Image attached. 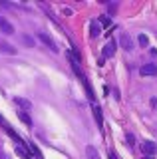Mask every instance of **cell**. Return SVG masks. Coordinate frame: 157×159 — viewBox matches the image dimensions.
<instances>
[{"label": "cell", "mask_w": 157, "mask_h": 159, "mask_svg": "<svg viewBox=\"0 0 157 159\" xmlns=\"http://www.w3.org/2000/svg\"><path fill=\"white\" fill-rule=\"evenodd\" d=\"M115 48H117V44H115V40H110V42L104 46V50H101V58L107 60V58H111L115 54Z\"/></svg>", "instance_id": "cell-1"}, {"label": "cell", "mask_w": 157, "mask_h": 159, "mask_svg": "<svg viewBox=\"0 0 157 159\" xmlns=\"http://www.w3.org/2000/svg\"><path fill=\"white\" fill-rule=\"evenodd\" d=\"M38 38H40V40H42V42H44V44H46V46H48V48H50V50H52V52H54V54H58V52H60V50H58V46H56V42H54V40H52L50 36H48V34H46V32H38Z\"/></svg>", "instance_id": "cell-2"}, {"label": "cell", "mask_w": 157, "mask_h": 159, "mask_svg": "<svg viewBox=\"0 0 157 159\" xmlns=\"http://www.w3.org/2000/svg\"><path fill=\"white\" fill-rule=\"evenodd\" d=\"M141 151H143V155L153 157L155 151H157V145H155L153 141H143V143H141Z\"/></svg>", "instance_id": "cell-3"}, {"label": "cell", "mask_w": 157, "mask_h": 159, "mask_svg": "<svg viewBox=\"0 0 157 159\" xmlns=\"http://www.w3.org/2000/svg\"><path fill=\"white\" fill-rule=\"evenodd\" d=\"M18 50L12 46V44H8L6 40H2L0 38V54H8V56H14V54H16Z\"/></svg>", "instance_id": "cell-4"}, {"label": "cell", "mask_w": 157, "mask_h": 159, "mask_svg": "<svg viewBox=\"0 0 157 159\" xmlns=\"http://www.w3.org/2000/svg\"><path fill=\"white\" fill-rule=\"evenodd\" d=\"M119 46L123 48V50H127V52L133 50V42H131L129 34H121V36H119Z\"/></svg>", "instance_id": "cell-5"}, {"label": "cell", "mask_w": 157, "mask_h": 159, "mask_svg": "<svg viewBox=\"0 0 157 159\" xmlns=\"http://www.w3.org/2000/svg\"><path fill=\"white\" fill-rule=\"evenodd\" d=\"M0 30H2V34H8V36H10V34H14L16 32V30H14V26L10 22H8L6 18H2L0 16Z\"/></svg>", "instance_id": "cell-6"}, {"label": "cell", "mask_w": 157, "mask_h": 159, "mask_svg": "<svg viewBox=\"0 0 157 159\" xmlns=\"http://www.w3.org/2000/svg\"><path fill=\"white\" fill-rule=\"evenodd\" d=\"M139 74L141 76H157V66L155 64H145V66H141Z\"/></svg>", "instance_id": "cell-7"}, {"label": "cell", "mask_w": 157, "mask_h": 159, "mask_svg": "<svg viewBox=\"0 0 157 159\" xmlns=\"http://www.w3.org/2000/svg\"><path fill=\"white\" fill-rule=\"evenodd\" d=\"M92 111H94V117H96L97 125H104V116H101V109H100V106H97L96 102L92 103Z\"/></svg>", "instance_id": "cell-8"}, {"label": "cell", "mask_w": 157, "mask_h": 159, "mask_svg": "<svg viewBox=\"0 0 157 159\" xmlns=\"http://www.w3.org/2000/svg\"><path fill=\"white\" fill-rule=\"evenodd\" d=\"M14 103H16V106H20L24 111H28V109L32 107V102H30V99H26V98H14Z\"/></svg>", "instance_id": "cell-9"}, {"label": "cell", "mask_w": 157, "mask_h": 159, "mask_svg": "<svg viewBox=\"0 0 157 159\" xmlns=\"http://www.w3.org/2000/svg\"><path fill=\"white\" fill-rule=\"evenodd\" d=\"M100 34H101V26H100V24H97L96 20H94V22L90 24V36H92V38H97Z\"/></svg>", "instance_id": "cell-10"}, {"label": "cell", "mask_w": 157, "mask_h": 159, "mask_svg": "<svg viewBox=\"0 0 157 159\" xmlns=\"http://www.w3.org/2000/svg\"><path fill=\"white\" fill-rule=\"evenodd\" d=\"M86 155H87V159H100V153H97V149L94 145L86 147Z\"/></svg>", "instance_id": "cell-11"}, {"label": "cell", "mask_w": 157, "mask_h": 159, "mask_svg": "<svg viewBox=\"0 0 157 159\" xmlns=\"http://www.w3.org/2000/svg\"><path fill=\"white\" fill-rule=\"evenodd\" d=\"M20 42L28 48H34V38H30L28 34H20Z\"/></svg>", "instance_id": "cell-12"}, {"label": "cell", "mask_w": 157, "mask_h": 159, "mask_svg": "<svg viewBox=\"0 0 157 159\" xmlns=\"http://www.w3.org/2000/svg\"><path fill=\"white\" fill-rule=\"evenodd\" d=\"M18 117H20V121L26 123L28 127L32 125V119H30V116H28V111H18Z\"/></svg>", "instance_id": "cell-13"}, {"label": "cell", "mask_w": 157, "mask_h": 159, "mask_svg": "<svg viewBox=\"0 0 157 159\" xmlns=\"http://www.w3.org/2000/svg\"><path fill=\"white\" fill-rule=\"evenodd\" d=\"M137 40H139V46H141V48H145L147 44H149V38H147L145 34H139V38H137Z\"/></svg>", "instance_id": "cell-14"}, {"label": "cell", "mask_w": 157, "mask_h": 159, "mask_svg": "<svg viewBox=\"0 0 157 159\" xmlns=\"http://www.w3.org/2000/svg\"><path fill=\"white\" fill-rule=\"evenodd\" d=\"M100 24H101V26H110V24H111L110 16H105V14H104V16H100Z\"/></svg>", "instance_id": "cell-15"}, {"label": "cell", "mask_w": 157, "mask_h": 159, "mask_svg": "<svg viewBox=\"0 0 157 159\" xmlns=\"http://www.w3.org/2000/svg\"><path fill=\"white\" fill-rule=\"evenodd\" d=\"M125 139H127V143H129V145H133V143H135V137L131 135V133H125Z\"/></svg>", "instance_id": "cell-16"}, {"label": "cell", "mask_w": 157, "mask_h": 159, "mask_svg": "<svg viewBox=\"0 0 157 159\" xmlns=\"http://www.w3.org/2000/svg\"><path fill=\"white\" fill-rule=\"evenodd\" d=\"M62 14L64 16H72V8H62Z\"/></svg>", "instance_id": "cell-17"}, {"label": "cell", "mask_w": 157, "mask_h": 159, "mask_svg": "<svg viewBox=\"0 0 157 159\" xmlns=\"http://www.w3.org/2000/svg\"><path fill=\"white\" fill-rule=\"evenodd\" d=\"M114 99H121L119 98V89H117V88H114Z\"/></svg>", "instance_id": "cell-18"}, {"label": "cell", "mask_w": 157, "mask_h": 159, "mask_svg": "<svg viewBox=\"0 0 157 159\" xmlns=\"http://www.w3.org/2000/svg\"><path fill=\"white\" fill-rule=\"evenodd\" d=\"M143 159H155V157H149V155H143Z\"/></svg>", "instance_id": "cell-19"}]
</instances>
